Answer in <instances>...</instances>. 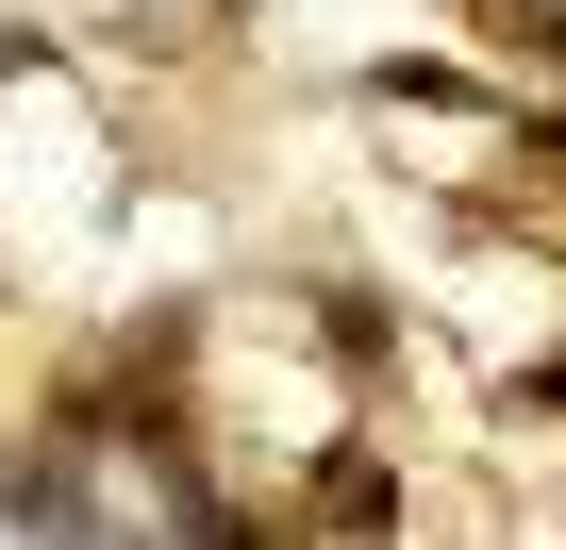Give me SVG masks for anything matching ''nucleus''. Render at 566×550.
I'll list each match as a JSON object with an SVG mask.
<instances>
[{
  "instance_id": "f257e3e1",
  "label": "nucleus",
  "mask_w": 566,
  "mask_h": 550,
  "mask_svg": "<svg viewBox=\"0 0 566 550\" xmlns=\"http://www.w3.org/2000/svg\"><path fill=\"white\" fill-rule=\"evenodd\" d=\"M367 84H384V101H433V117H500V101H483V84H467V68H433V51H384V68H367Z\"/></svg>"
}]
</instances>
